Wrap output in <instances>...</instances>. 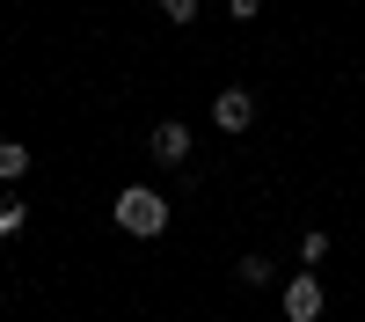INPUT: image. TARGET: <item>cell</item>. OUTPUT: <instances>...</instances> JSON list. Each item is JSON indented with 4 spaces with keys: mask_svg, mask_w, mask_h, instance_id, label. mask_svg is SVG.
<instances>
[{
    "mask_svg": "<svg viewBox=\"0 0 365 322\" xmlns=\"http://www.w3.org/2000/svg\"><path fill=\"white\" fill-rule=\"evenodd\" d=\"M117 227H125L132 242H161V234H168V198L146 191V183L117 191Z\"/></svg>",
    "mask_w": 365,
    "mask_h": 322,
    "instance_id": "6da1fadb",
    "label": "cell"
},
{
    "mask_svg": "<svg viewBox=\"0 0 365 322\" xmlns=\"http://www.w3.org/2000/svg\"><path fill=\"white\" fill-rule=\"evenodd\" d=\"M285 322H322V308H329V286L314 278V271H299V278H285Z\"/></svg>",
    "mask_w": 365,
    "mask_h": 322,
    "instance_id": "7a4b0ae2",
    "label": "cell"
},
{
    "mask_svg": "<svg viewBox=\"0 0 365 322\" xmlns=\"http://www.w3.org/2000/svg\"><path fill=\"white\" fill-rule=\"evenodd\" d=\"M212 125L220 132H249L256 125V96L249 88H220V96H212Z\"/></svg>",
    "mask_w": 365,
    "mask_h": 322,
    "instance_id": "3957f363",
    "label": "cell"
},
{
    "mask_svg": "<svg viewBox=\"0 0 365 322\" xmlns=\"http://www.w3.org/2000/svg\"><path fill=\"white\" fill-rule=\"evenodd\" d=\"M146 146H154V161L161 168H182V161H190V125H175V117H161V125H154V139H146Z\"/></svg>",
    "mask_w": 365,
    "mask_h": 322,
    "instance_id": "277c9868",
    "label": "cell"
},
{
    "mask_svg": "<svg viewBox=\"0 0 365 322\" xmlns=\"http://www.w3.org/2000/svg\"><path fill=\"white\" fill-rule=\"evenodd\" d=\"M29 176V146L22 139H0V183H22Z\"/></svg>",
    "mask_w": 365,
    "mask_h": 322,
    "instance_id": "5b68a950",
    "label": "cell"
},
{
    "mask_svg": "<svg viewBox=\"0 0 365 322\" xmlns=\"http://www.w3.org/2000/svg\"><path fill=\"white\" fill-rule=\"evenodd\" d=\"M22 227H29V205L22 198H0V242H15Z\"/></svg>",
    "mask_w": 365,
    "mask_h": 322,
    "instance_id": "8992f818",
    "label": "cell"
},
{
    "mask_svg": "<svg viewBox=\"0 0 365 322\" xmlns=\"http://www.w3.org/2000/svg\"><path fill=\"white\" fill-rule=\"evenodd\" d=\"M322 256H329V234H322V227L299 234V263H307V271H322Z\"/></svg>",
    "mask_w": 365,
    "mask_h": 322,
    "instance_id": "52a82bcc",
    "label": "cell"
},
{
    "mask_svg": "<svg viewBox=\"0 0 365 322\" xmlns=\"http://www.w3.org/2000/svg\"><path fill=\"white\" fill-rule=\"evenodd\" d=\"M234 278H241V286H270V256H241Z\"/></svg>",
    "mask_w": 365,
    "mask_h": 322,
    "instance_id": "ba28073f",
    "label": "cell"
},
{
    "mask_svg": "<svg viewBox=\"0 0 365 322\" xmlns=\"http://www.w3.org/2000/svg\"><path fill=\"white\" fill-rule=\"evenodd\" d=\"M161 15L168 22H197V0H161Z\"/></svg>",
    "mask_w": 365,
    "mask_h": 322,
    "instance_id": "9c48e42d",
    "label": "cell"
},
{
    "mask_svg": "<svg viewBox=\"0 0 365 322\" xmlns=\"http://www.w3.org/2000/svg\"><path fill=\"white\" fill-rule=\"evenodd\" d=\"M227 15H234V22H256V15H263V0H227Z\"/></svg>",
    "mask_w": 365,
    "mask_h": 322,
    "instance_id": "30bf717a",
    "label": "cell"
}]
</instances>
